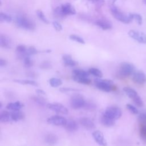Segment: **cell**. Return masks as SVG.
I'll list each match as a JSON object with an SVG mask.
<instances>
[{"instance_id": "43", "label": "cell", "mask_w": 146, "mask_h": 146, "mask_svg": "<svg viewBox=\"0 0 146 146\" xmlns=\"http://www.w3.org/2000/svg\"><path fill=\"white\" fill-rule=\"evenodd\" d=\"M40 67L42 69H48L51 67V64L48 61H44L40 64Z\"/></svg>"}, {"instance_id": "35", "label": "cell", "mask_w": 146, "mask_h": 146, "mask_svg": "<svg viewBox=\"0 0 146 146\" xmlns=\"http://www.w3.org/2000/svg\"><path fill=\"white\" fill-rule=\"evenodd\" d=\"M24 66L26 68H30L33 65V61L30 57V56H27L23 59Z\"/></svg>"}, {"instance_id": "42", "label": "cell", "mask_w": 146, "mask_h": 146, "mask_svg": "<svg viewBox=\"0 0 146 146\" xmlns=\"http://www.w3.org/2000/svg\"><path fill=\"white\" fill-rule=\"evenodd\" d=\"M52 25L55 30L57 31H60L62 30V26L58 21L52 22Z\"/></svg>"}, {"instance_id": "11", "label": "cell", "mask_w": 146, "mask_h": 146, "mask_svg": "<svg viewBox=\"0 0 146 146\" xmlns=\"http://www.w3.org/2000/svg\"><path fill=\"white\" fill-rule=\"evenodd\" d=\"M132 80L136 84H144L146 83V75L142 71H135L132 75Z\"/></svg>"}, {"instance_id": "38", "label": "cell", "mask_w": 146, "mask_h": 146, "mask_svg": "<svg viewBox=\"0 0 146 146\" xmlns=\"http://www.w3.org/2000/svg\"><path fill=\"white\" fill-rule=\"evenodd\" d=\"M126 107L130 111V112L132 113V114L136 115V114L139 113L138 110L134 106H133L131 104H126Z\"/></svg>"}, {"instance_id": "27", "label": "cell", "mask_w": 146, "mask_h": 146, "mask_svg": "<svg viewBox=\"0 0 146 146\" xmlns=\"http://www.w3.org/2000/svg\"><path fill=\"white\" fill-rule=\"evenodd\" d=\"M90 73L88 71L82 69H75L72 71V75L77 76H84L88 77Z\"/></svg>"}, {"instance_id": "4", "label": "cell", "mask_w": 146, "mask_h": 146, "mask_svg": "<svg viewBox=\"0 0 146 146\" xmlns=\"http://www.w3.org/2000/svg\"><path fill=\"white\" fill-rule=\"evenodd\" d=\"M135 72V66L129 62H123L120 64L117 76L120 78H124L130 75H132Z\"/></svg>"}, {"instance_id": "45", "label": "cell", "mask_w": 146, "mask_h": 146, "mask_svg": "<svg viewBox=\"0 0 146 146\" xmlns=\"http://www.w3.org/2000/svg\"><path fill=\"white\" fill-rule=\"evenodd\" d=\"M91 1L99 7L103 5L104 3V0H91Z\"/></svg>"}, {"instance_id": "14", "label": "cell", "mask_w": 146, "mask_h": 146, "mask_svg": "<svg viewBox=\"0 0 146 146\" xmlns=\"http://www.w3.org/2000/svg\"><path fill=\"white\" fill-rule=\"evenodd\" d=\"M44 141L48 145H54L58 141V137L54 133H49L45 135Z\"/></svg>"}, {"instance_id": "7", "label": "cell", "mask_w": 146, "mask_h": 146, "mask_svg": "<svg viewBox=\"0 0 146 146\" xmlns=\"http://www.w3.org/2000/svg\"><path fill=\"white\" fill-rule=\"evenodd\" d=\"M86 102V101L82 95L79 94H75L71 98L70 105L73 109L78 110L83 108Z\"/></svg>"}, {"instance_id": "10", "label": "cell", "mask_w": 146, "mask_h": 146, "mask_svg": "<svg viewBox=\"0 0 146 146\" xmlns=\"http://www.w3.org/2000/svg\"><path fill=\"white\" fill-rule=\"evenodd\" d=\"M47 107L57 113L66 115L68 113V111L67 108L62 105V104L58 103H47Z\"/></svg>"}, {"instance_id": "31", "label": "cell", "mask_w": 146, "mask_h": 146, "mask_svg": "<svg viewBox=\"0 0 146 146\" xmlns=\"http://www.w3.org/2000/svg\"><path fill=\"white\" fill-rule=\"evenodd\" d=\"M12 21V17L5 13L1 12L0 13V22H7L10 23Z\"/></svg>"}, {"instance_id": "13", "label": "cell", "mask_w": 146, "mask_h": 146, "mask_svg": "<svg viewBox=\"0 0 146 146\" xmlns=\"http://www.w3.org/2000/svg\"><path fill=\"white\" fill-rule=\"evenodd\" d=\"M79 122L80 124L82 125L84 128L88 130L93 129L95 127V125L92 120L86 117H80L79 119Z\"/></svg>"}, {"instance_id": "1", "label": "cell", "mask_w": 146, "mask_h": 146, "mask_svg": "<svg viewBox=\"0 0 146 146\" xmlns=\"http://www.w3.org/2000/svg\"><path fill=\"white\" fill-rule=\"evenodd\" d=\"M110 11L113 17L122 23H129L133 19L132 13H129L128 15H127L114 5H111Z\"/></svg>"}, {"instance_id": "3", "label": "cell", "mask_w": 146, "mask_h": 146, "mask_svg": "<svg viewBox=\"0 0 146 146\" xmlns=\"http://www.w3.org/2000/svg\"><path fill=\"white\" fill-rule=\"evenodd\" d=\"M54 14L56 17H64L67 15L75 14L76 10L71 3H66L56 7L54 9Z\"/></svg>"}, {"instance_id": "17", "label": "cell", "mask_w": 146, "mask_h": 146, "mask_svg": "<svg viewBox=\"0 0 146 146\" xmlns=\"http://www.w3.org/2000/svg\"><path fill=\"white\" fill-rule=\"evenodd\" d=\"M0 46L5 49H9L11 47V40L7 36L1 34L0 35Z\"/></svg>"}, {"instance_id": "18", "label": "cell", "mask_w": 146, "mask_h": 146, "mask_svg": "<svg viewBox=\"0 0 146 146\" xmlns=\"http://www.w3.org/2000/svg\"><path fill=\"white\" fill-rule=\"evenodd\" d=\"M27 48L23 44H19L17 46L15 52L17 57L19 59H22L27 56Z\"/></svg>"}, {"instance_id": "41", "label": "cell", "mask_w": 146, "mask_h": 146, "mask_svg": "<svg viewBox=\"0 0 146 146\" xmlns=\"http://www.w3.org/2000/svg\"><path fill=\"white\" fill-rule=\"evenodd\" d=\"M132 17H133V19H135L136 21L137 22V24L139 25H141L143 23V18L142 17L137 13H132Z\"/></svg>"}, {"instance_id": "40", "label": "cell", "mask_w": 146, "mask_h": 146, "mask_svg": "<svg viewBox=\"0 0 146 146\" xmlns=\"http://www.w3.org/2000/svg\"><path fill=\"white\" fill-rule=\"evenodd\" d=\"M38 51L33 46H30L27 49V56H30L36 54Z\"/></svg>"}, {"instance_id": "28", "label": "cell", "mask_w": 146, "mask_h": 146, "mask_svg": "<svg viewBox=\"0 0 146 146\" xmlns=\"http://www.w3.org/2000/svg\"><path fill=\"white\" fill-rule=\"evenodd\" d=\"M14 82L20 83L21 84H27L33 86H37L38 83L34 80H23V79H14Z\"/></svg>"}, {"instance_id": "32", "label": "cell", "mask_w": 146, "mask_h": 146, "mask_svg": "<svg viewBox=\"0 0 146 146\" xmlns=\"http://www.w3.org/2000/svg\"><path fill=\"white\" fill-rule=\"evenodd\" d=\"M139 134L141 140L146 143V125H140Z\"/></svg>"}, {"instance_id": "23", "label": "cell", "mask_w": 146, "mask_h": 146, "mask_svg": "<svg viewBox=\"0 0 146 146\" xmlns=\"http://www.w3.org/2000/svg\"><path fill=\"white\" fill-rule=\"evenodd\" d=\"M0 121L1 123H8L12 121L11 112L7 111H2L0 113Z\"/></svg>"}, {"instance_id": "22", "label": "cell", "mask_w": 146, "mask_h": 146, "mask_svg": "<svg viewBox=\"0 0 146 146\" xmlns=\"http://www.w3.org/2000/svg\"><path fill=\"white\" fill-rule=\"evenodd\" d=\"M25 117L24 113L19 111H13L11 112V118L12 121H18L21 120H22Z\"/></svg>"}, {"instance_id": "48", "label": "cell", "mask_w": 146, "mask_h": 146, "mask_svg": "<svg viewBox=\"0 0 146 146\" xmlns=\"http://www.w3.org/2000/svg\"><path fill=\"white\" fill-rule=\"evenodd\" d=\"M116 1V0H110V2H111V5H114L115 2Z\"/></svg>"}, {"instance_id": "9", "label": "cell", "mask_w": 146, "mask_h": 146, "mask_svg": "<svg viewBox=\"0 0 146 146\" xmlns=\"http://www.w3.org/2000/svg\"><path fill=\"white\" fill-rule=\"evenodd\" d=\"M67 119L59 115H54L48 117L47 120V122L52 125L56 126H64L67 123Z\"/></svg>"}, {"instance_id": "20", "label": "cell", "mask_w": 146, "mask_h": 146, "mask_svg": "<svg viewBox=\"0 0 146 146\" xmlns=\"http://www.w3.org/2000/svg\"><path fill=\"white\" fill-rule=\"evenodd\" d=\"M23 106V104L19 101L9 103L6 106V108L11 111H19Z\"/></svg>"}, {"instance_id": "29", "label": "cell", "mask_w": 146, "mask_h": 146, "mask_svg": "<svg viewBox=\"0 0 146 146\" xmlns=\"http://www.w3.org/2000/svg\"><path fill=\"white\" fill-rule=\"evenodd\" d=\"M90 73V74L92 75L93 76L98 78H100L103 76V73L98 68H95V67H91L89 68L88 71Z\"/></svg>"}, {"instance_id": "34", "label": "cell", "mask_w": 146, "mask_h": 146, "mask_svg": "<svg viewBox=\"0 0 146 146\" xmlns=\"http://www.w3.org/2000/svg\"><path fill=\"white\" fill-rule=\"evenodd\" d=\"M69 38L71 40H74L79 43H80V44H85V41L82 38L80 37V36H78L77 35H75V34H71L69 36Z\"/></svg>"}, {"instance_id": "12", "label": "cell", "mask_w": 146, "mask_h": 146, "mask_svg": "<svg viewBox=\"0 0 146 146\" xmlns=\"http://www.w3.org/2000/svg\"><path fill=\"white\" fill-rule=\"evenodd\" d=\"M94 140L100 146H107V143L104 137L103 133L99 131H94L92 133Z\"/></svg>"}, {"instance_id": "33", "label": "cell", "mask_w": 146, "mask_h": 146, "mask_svg": "<svg viewBox=\"0 0 146 146\" xmlns=\"http://www.w3.org/2000/svg\"><path fill=\"white\" fill-rule=\"evenodd\" d=\"M36 14L38 17L39 18V19L41 20L43 22H44V23H46V24L49 23L48 20L47 19V18L46 17V16L44 15V13H43V11L42 10H37L36 11Z\"/></svg>"}, {"instance_id": "15", "label": "cell", "mask_w": 146, "mask_h": 146, "mask_svg": "<svg viewBox=\"0 0 146 146\" xmlns=\"http://www.w3.org/2000/svg\"><path fill=\"white\" fill-rule=\"evenodd\" d=\"M66 129L70 132H73L76 131L79 128V125L78 123L73 120V119H69L67 120V123L64 125Z\"/></svg>"}, {"instance_id": "5", "label": "cell", "mask_w": 146, "mask_h": 146, "mask_svg": "<svg viewBox=\"0 0 146 146\" xmlns=\"http://www.w3.org/2000/svg\"><path fill=\"white\" fill-rule=\"evenodd\" d=\"M94 83L98 89L104 92H110L114 88V83L110 79L97 78L94 80Z\"/></svg>"}, {"instance_id": "6", "label": "cell", "mask_w": 146, "mask_h": 146, "mask_svg": "<svg viewBox=\"0 0 146 146\" xmlns=\"http://www.w3.org/2000/svg\"><path fill=\"white\" fill-rule=\"evenodd\" d=\"M103 115L116 120L121 116L122 111L121 109L117 106H110L106 109Z\"/></svg>"}, {"instance_id": "44", "label": "cell", "mask_w": 146, "mask_h": 146, "mask_svg": "<svg viewBox=\"0 0 146 146\" xmlns=\"http://www.w3.org/2000/svg\"><path fill=\"white\" fill-rule=\"evenodd\" d=\"M61 92H69V91H80L79 89L76 88H67V87H64V88H61L59 90Z\"/></svg>"}, {"instance_id": "21", "label": "cell", "mask_w": 146, "mask_h": 146, "mask_svg": "<svg viewBox=\"0 0 146 146\" xmlns=\"http://www.w3.org/2000/svg\"><path fill=\"white\" fill-rule=\"evenodd\" d=\"M100 122L104 126L110 127L114 125L115 123V120L103 115L100 118Z\"/></svg>"}, {"instance_id": "47", "label": "cell", "mask_w": 146, "mask_h": 146, "mask_svg": "<svg viewBox=\"0 0 146 146\" xmlns=\"http://www.w3.org/2000/svg\"><path fill=\"white\" fill-rule=\"evenodd\" d=\"M35 92H36V93L37 94H38V95H46V92H45L43 90H40V89H38V90H36L35 91Z\"/></svg>"}, {"instance_id": "30", "label": "cell", "mask_w": 146, "mask_h": 146, "mask_svg": "<svg viewBox=\"0 0 146 146\" xmlns=\"http://www.w3.org/2000/svg\"><path fill=\"white\" fill-rule=\"evenodd\" d=\"M49 83L52 87H58L62 84V81L56 78H52L49 79Z\"/></svg>"}, {"instance_id": "37", "label": "cell", "mask_w": 146, "mask_h": 146, "mask_svg": "<svg viewBox=\"0 0 146 146\" xmlns=\"http://www.w3.org/2000/svg\"><path fill=\"white\" fill-rule=\"evenodd\" d=\"M138 120L140 125H146V112L140 113L138 116Z\"/></svg>"}, {"instance_id": "36", "label": "cell", "mask_w": 146, "mask_h": 146, "mask_svg": "<svg viewBox=\"0 0 146 146\" xmlns=\"http://www.w3.org/2000/svg\"><path fill=\"white\" fill-rule=\"evenodd\" d=\"M85 110H88V111H94L96 108V105L90 102H86V104L83 107Z\"/></svg>"}, {"instance_id": "19", "label": "cell", "mask_w": 146, "mask_h": 146, "mask_svg": "<svg viewBox=\"0 0 146 146\" xmlns=\"http://www.w3.org/2000/svg\"><path fill=\"white\" fill-rule=\"evenodd\" d=\"M62 60L64 64L67 66L74 67L78 64L76 61L72 58V56L69 54H64L62 56Z\"/></svg>"}, {"instance_id": "24", "label": "cell", "mask_w": 146, "mask_h": 146, "mask_svg": "<svg viewBox=\"0 0 146 146\" xmlns=\"http://www.w3.org/2000/svg\"><path fill=\"white\" fill-rule=\"evenodd\" d=\"M72 79L74 81L84 84H89L91 80L90 79L88 78V77H84V76H74L72 75Z\"/></svg>"}, {"instance_id": "26", "label": "cell", "mask_w": 146, "mask_h": 146, "mask_svg": "<svg viewBox=\"0 0 146 146\" xmlns=\"http://www.w3.org/2000/svg\"><path fill=\"white\" fill-rule=\"evenodd\" d=\"M31 99L33 101L40 106H44L47 104L46 99L40 96H32Z\"/></svg>"}, {"instance_id": "8", "label": "cell", "mask_w": 146, "mask_h": 146, "mask_svg": "<svg viewBox=\"0 0 146 146\" xmlns=\"http://www.w3.org/2000/svg\"><path fill=\"white\" fill-rule=\"evenodd\" d=\"M128 35L140 43L146 44V34L141 31L131 30L128 31Z\"/></svg>"}, {"instance_id": "49", "label": "cell", "mask_w": 146, "mask_h": 146, "mask_svg": "<svg viewBox=\"0 0 146 146\" xmlns=\"http://www.w3.org/2000/svg\"><path fill=\"white\" fill-rule=\"evenodd\" d=\"M143 2H144V3H145V4H146V0H143Z\"/></svg>"}, {"instance_id": "2", "label": "cell", "mask_w": 146, "mask_h": 146, "mask_svg": "<svg viewBox=\"0 0 146 146\" xmlns=\"http://www.w3.org/2000/svg\"><path fill=\"white\" fill-rule=\"evenodd\" d=\"M15 24L20 28L33 31L35 29V22L25 15H18L15 18Z\"/></svg>"}, {"instance_id": "46", "label": "cell", "mask_w": 146, "mask_h": 146, "mask_svg": "<svg viewBox=\"0 0 146 146\" xmlns=\"http://www.w3.org/2000/svg\"><path fill=\"white\" fill-rule=\"evenodd\" d=\"M7 61L6 60H5V59H3L2 58L0 59V66L1 67L6 66L7 65Z\"/></svg>"}, {"instance_id": "50", "label": "cell", "mask_w": 146, "mask_h": 146, "mask_svg": "<svg viewBox=\"0 0 146 146\" xmlns=\"http://www.w3.org/2000/svg\"><path fill=\"white\" fill-rule=\"evenodd\" d=\"M88 1H91V0H88Z\"/></svg>"}, {"instance_id": "39", "label": "cell", "mask_w": 146, "mask_h": 146, "mask_svg": "<svg viewBox=\"0 0 146 146\" xmlns=\"http://www.w3.org/2000/svg\"><path fill=\"white\" fill-rule=\"evenodd\" d=\"M132 100H133V102H134V103L137 106H138L139 107H141L143 106V102L142 99H141V98L139 95L136 96Z\"/></svg>"}, {"instance_id": "16", "label": "cell", "mask_w": 146, "mask_h": 146, "mask_svg": "<svg viewBox=\"0 0 146 146\" xmlns=\"http://www.w3.org/2000/svg\"><path fill=\"white\" fill-rule=\"evenodd\" d=\"M95 25L103 30H110L112 28V23L106 19H99L95 22Z\"/></svg>"}, {"instance_id": "25", "label": "cell", "mask_w": 146, "mask_h": 146, "mask_svg": "<svg viewBox=\"0 0 146 146\" xmlns=\"http://www.w3.org/2000/svg\"><path fill=\"white\" fill-rule=\"evenodd\" d=\"M123 91L125 94L131 99H133L136 96L138 95L137 92L131 87H125L123 88Z\"/></svg>"}]
</instances>
